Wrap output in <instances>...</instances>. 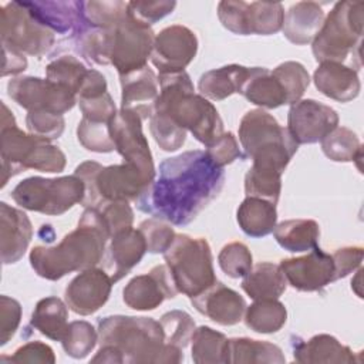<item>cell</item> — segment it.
<instances>
[{
    "label": "cell",
    "mask_w": 364,
    "mask_h": 364,
    "mask_svg": "<svg viewBox=\"0 0 364 364\" xmlns=\"http://www.w3.org/2000/svg\"><path fill=\"white\" fill-rule=\"evenodd\" d=\"M74 175L84 182L85 193L81 205L85 208H98L108 200H138L152 183L128 162L102 166L98 162L85 161L75 168Z\"/></svg>",
    "instance_id": "52a82bcc"
},
{
    "label": "cell",
    "mask_w": 364,
    "mask_h": 364,
    "mask_svg": "<svg viewBox=\"0 0 364 364\" xmlns=\"http://www.w3.org/2000/svg\"><path fill=\"white\" fill-rule=\"evenodd\" d=\"M94 209H97L101 213L111 237L124 229L132 228L134 210L129 206V202L108 200Z\"/></svg>",
    "instance_id": "681fc988"
},
{
    "label": "cell",
    "mask_w": 364,
    "mask_h": 364,
    "mask_svg": "<svg viewBox=\"0 0 364 364\" xmlns=\"http://www.w3.org/2000/svg\"><path fill=\"white\" fill-rule=\"evenodd\" d=\"M176 7V1L159 0V1H129L128 13L132 18L144 23L146 26H152L158 20L166 17Z\"/></svg>",
    "instance_id": "816d5d0a"
},
{
    "label": "cell",
    "mask_w": 364,
    "mask_h": 364,
    "mask_svg": "<svg viewBox=\"0 0 364 364\" xmlns=\"http://www.w3.org/2000/svg\"><path fill=\"white\" fill-rule=\"evenodd\" d=\"M218 263L223 273L232 279L245 277L253 267V259L249 247L242 242H232L222 247Z\"/></svg>",
    "instance_id": "f6af8a7d"
},
{
    "label": "cell",
    "mask_w": 364,
    "mask_h": 364,
    "mask_svg": "<svg viewBox=\"0 0 364 364\" xmlns=\"http://www.w3.org/2000/svg\"><path fill=\"white\" fill-rule=\"evenodd\" d=\"M121 108L134 112L142 121L152 117L159 95V82L155 73L144 68L119 75Z\"/></svg>",
    "instance_id": "7402d4cb"
},
{
    "label": "cell",
    "mask_w": 364,
    "mask_h": 364,
    "mask_svg": "<svg viewBox=\"0 0 364 364\" xmlns=\"http://www.w3.org/2000/svg\"><path fill=\"white\" fill-rule=\"evenodd\" d=\"M236 219L240 229L252 237H263L273 232L277 222L276 205L260 199L246 196L239 205Z\"/></svg>",
    "instance_id": "1f68e13d"
},
{
    "label": "cell",
    "mask_w": 364,
    "mask_h": 364,
    "mask_svg": "<svg viewBox=\"0 0 364 364\" xmlns=\"http://www.w3.org/2000/svg\"><path fill=\"white\" fill-rule=\"evenodd\" d=\"M27 68V58L24 57V54L3 47V77L6 75H14L18 74L21 71H24Z\"/></svg>",
    "instance_id": "91938a15"
},
{
    "label": "cell",
    "mask_w": 364,
    "mask_h": 364,
    "mask_svg": "<svg viewBox=\"0 0 364 364\" xmlns=\"http://www.w3.org/2000/svg\"><path fill=\"white\" fill-rule=\"evenodd\" d=\"M164 257L178 293L195 297L218 280L210 246L203 237L175 235Z\"/></svg>",
    "instance_id": "9c48e42d"
},
{
    "label": "cell",
    "mask_w": 364,
    "mask_h": 364,
    "mask_svg": "<svg viewBox=\"0 0 364 364\" xmlns=\"http://www.w3.org/2000/svg\"><path fill=\"white\" fill-rule=\"evenodd\" d=\"M293 358L301 364L316 363H360L355 353L330 334H317L299 343L293 350Z\"/></svg>",
    "instance_id": "83f0119b"
},
{
    "label": "cell",
    "mask_w": 364,
    "mask_h": 364,
    "mask_svg": "<svg viewBox=\"0 0 364 364\" xmlns=\"http://www.w3.org/2000/svg\"><path fill=\"white\" fill-rule=\"evenodd\" d=\"M240 286L250 299L269 300L279 299L284 293L287 280L279 264L262 262L250 269Z\"/></svg>",
    "instance_id": "4dcf8cb0"
},
{
    "label": "cell",
    "mask_w": 364,
    "mask_h": 364,
    "mask_svg": "<svg viewBox=\"0 0 364 364\" xmlns=\"http://www.w3.org/2000/svg\"><path fill=\"white\" fill-rule=\"evenodd\" d=\"M272 74L280 82L284 94L286 104L297 102L310 84V75L303 64L297 61H284L279 64Z\"/></svg>",
    "instance_id": "b9f144b4"
},
{
    "label": "cell",
    "mask_w": 364,
    "mask_h": 364,
    "mask_svg": "<svg viewBox=\"0 0 364 364\" xmlns=\"http://www.w3.org/2000/svg\"><path fill=\"white\" fill-rule=\"evenodd\" d=\"M146 252L145 237L139 229L128 228L111 237L104 255L105 272L115 283L125 277L136 266Z\"/></svg>",
    "instance_id": "603a6c76"
},
{
    "label": "cell",
    "mask_w": 364,
    "mask_h": 364,
    "mask_svg": "<svg viewBox=\"0 0 364 364\" xmlns=\"http://www.w3.org/2000/svg\"><path fill=\"white\" fill-rule=\"evenodd\" d=\"M282 191V175L272 171L250 166L245 176L246 196L260 198L277 203Z\"/></svg>",
    "instance_id": "7bdbcfd3"
},
{
    "label": "cell",
    "mask_w": 364,
    "mask_h": 364,
    "mask_svg": "<svg viewBox=\"0 0 364 364\" xmlns=\"http://www.w3.org/2000/svg\"><path fill=\"white\" fill-rule=\"evenodd\" d=\"M139 230L145 237L146 252L149 253H165L176 235L171 225L156 218H149L141 222Z\"/></svg>",
    "instance_id": "c3c4849f"
},
{
    "label": "cell",
    "mask_w": 364,
    "mask_h": 364,
    "mask_svg": "<svg viewBox=\"0 0 364 364\" xmlns=\"http://www.w3.org/2000/svg\"><path fill=\"white\" fill-rule=\"evenodd\" d=\"M159 323L162 326L166 344L175 346L181 350L188 347L195 331V321L186 311L171 310L162 314Z\"/></svg>",
    "instance_id": "ee69618b"
},
{
    "label": "cell",
    "mask_w": 364,
    "mask_h": 364,
    "mask_svg": "<svg viewBox=\"0 0 364 364\" xmlns=\"http://www.w3.org/2000/svg\"><path fill=\"white\" fill-rule=\"evenodd\" d=\"M21 321V306L9 296H0V346L9 343Z\"/></svg>",
    "instance_id": "11a10c76"
},
{
    "label": "cell",
    "mask_w": 364,
    "mask_h": 364,
    "mask_svg": "<svg viewBox=\"0 0 364 364\" xmlns=\"http://www.w3.org/2000/svg\"><path fill=\"white\" fill-rule=\"evenodd\" d=\"M84 182L75 176L41 178L30 176L18 182L13 192V200L23 209L44 215H63L84 199Z\"/></svg>",
    "instance_id": "30bf717a"
},
{
    "label": "cell",
    "mask_w": 364,
    "mask_h": 364,
    "mask_svg": "<svg viewBox=\"0 0 364 364\" xmlns=\"http://www.w3.org/2000/svg\"><path fill=\"white\" fill-rule=\"evenodd\" d=\"M88 70L84 63H81L74 55H60L48 63L46 67L47 80L68 88L75 95L78 94Z\"/></svg>",
    "instance_id": "f35d334b"
},
{
    "label": "cell",
    "mask_w": 364,
    "mask_h": 364,
    "mask_svg": "<svg viewBox=\"0 0 364 364\" xmlns=\"http://www.w3.org/2000/svg\"><path fill=\"white\" fill-rule=\"evenodd\" d=\"M0 34L3 47L36 57L46 54L54 44V33L40 24L21 1L0 7Z\"/></svg>",
    "instance_id": "8fae6325"
},
{
    "label": "cell",
    "mask_w": 364,
    "mask_h": 364,
    "mask_svg": "<svg viewBox=\"0 0 364 364\" xmlns=\"http://www.w3.org/2000/svg\"><path fill=\"white\" fill-rule=\"evenodd\" d=\"M247 75L249 67L239 64L223 65L202 74L198 82V88L200 95L206 100L222 101L232 94H240Z\"/></svg>",
    "instance_id": "f1b7e54d"
},
{
    "label": "cell",
    "mask_w": 364,
    "mask_h": 364,
    "mask_svg": "<svg viewBox=\"0 0 364 364\" xmlns=\"http://www.w3.org/2000/svg\"><path fill=\"white\" fill-rule=\"evenodd\" d=\"M239 141L252 166L280 175L299 148L289 129L263 109H250L242 117Z\"/></svg>",
    "instance_id": "8992f818"
},
{
    "label": "cell",
    "mask_w": 364,
    "mask_h": 364,
    "mask_svg": "<svg viewBox=\"0 0 364 364\" xmlns=\"http://www.w3.org/2000/svg\"><path fill=\"white\" fill-rule=\"evenodd\" d=\"M287 320V310L277 299L255 300L245 310L246 326L260 334H272L279 331Z\"/></svg>",
    "instance_id": "8d00e7d4"
},
{
    "label": "cell",
    "mask_w": 364,
    "mask_h": 364,
    "mask_svg": "<svg viewBox=\"0 0 364 364\" xmlns=\"http://www.w3.org/2000/svg\"><path fill=\"white\" fill-rule=\"evenodd\" d=\"M279 266L287 284L299 291H318L334 282L333 256L317 246L304 256L280 260Z\"/></svg>",
    "instance_id": "ac0fdd59"
},
{
    "label": "cell",
    "mask_w": 364,
    "mask_h": 364,
    "mask_svg": "<svg viewBox=\"0 0 364 364\" xmlns=\"http://www.w3.org/2000/svg\"><path fill=\"white\" fill-rule=\"evenodd\" d=\"M229 363L283 364L286 363V358L282 348L273 343L239 337L229 340Z\"/></svg>",
    "instance_id": "e575fe53"
},
{
    "label": "cell",
    "mask_w": 364,
    "mask_h": 364,
    "mask_svg": "<svg viewBox=\"0 0 364 364\" xmlns=\"http://www.w3.org/2000/svg\"><path fill=\"white\" fill-rule=\"evenodd\" d=\"M338 127V114L316 100H299L287 114V129L296 144H314Z\"/></svg>",
    "instance_id": "e0dca14e"
},
{
    "label": "cell",
    "mask_w": 364,
    "mask_h": 364,
    "mask_svg": "<svg viewBox=\"0 0 364 364\" xmlns=\"http://www.w3.org/2000/svg\"><path fill=\"white\" fill-rule=\"evenodd\" d=\"M361 269H358V272H357V274H355V279H357V283H354V282H351V287L355 290V293H357V296L358 297H361V290H360V277H361Z\"/></svg>",
    "instance_id": "6125c7cd"
},
{
    "label": "cell",
    "mask_w": 364,
    "mask_h": 364,
    "mask_svg": "<svg viewBox=\"0 0 364 364\" xmlns=\"http://www.w3.org/2000/svg\"><path fill=\"white\" fill-rule=\"evenodd\" d=\"M154 40L151 26L139 23L128 13L119 24L109 28V64L119 75L146 67Z\"/></svg>",
    "instance_id": "4fadbf2b"
},
{
    "label": "cell",
    "mask_w": 364,
    "mask_h": 364,
    "mask_svg": "<svg viewBox=\"0 0 364 364\" xmlns=\"http://www.w3.org/2000/svg\"><path fill=\"white\" fill-rule=\"evenodd\" d=\"M1 188L14 175L26 169L61 172L65 168L64 152L44 138L26 134L17 125L1 127Z\"/></svg>",
    "instance_id": "ba28073f"
},
{
    "label": "cell",
    "mask_w": 364,
    "mask_h": 364,
    "mask_svg": "<svg viewBox=\"0 0 364 364\" xmlns=\"http://www.w3.org/2000/svg\"><path fill=\"white\" fill-rule=\"evenodd\" d=\"M112 283L104 269L91 267L82 270L65 287V303L75 314H94L109 299Z\"/></svg>",
    "instance_id": "ffe728a7"
},
{
    "label": "cell",
    "mask_w": 364,
    "mask_h": 364,
    "mask_svg": "<svg viewBox=\"0 0 364 364\" xmlns=\"http://www.w3.org/2000/svg\"><path fill=\"white\" fill-rule=\"evenodd\" d=\"M64 117L51 112H28L26 117V127L30 134L53 141L61 136L64 131Z\"/></svg>",
    "instance_id": "f907efd6"
},
{
    "label": "cell",
    "mask_w": 364,
    "mask_h": 364,
    "mask_svg": "<svg viewBox=\"0 0 364 364\" xmlns=\"http://www.w3.org/2000/svg\"><path fill=\"white\" fill-rule=\"evenodd\" d=\"M313 80L316 88L323 95L340 102H348L357 98L361 90L358 71L341 63H320Z\"/></svg>",
    "instance_id": "d4e9b609"
},
{
    "label": "cell",
    "mask_w": 364,
    "mask_h": 364,
    "mask_svg": "<svg viewBox=\"0 0 364 364\" xmlns=\"http://www.w3.org/2000/svg\"><path fill=\"white\" fill-rule=\"evenodd\" d=\"M33 237V226L28 216L6 202L0 203V250L1 262L11 264L26 253Z\"/></svg>",
    "instance_id": "cb8c5ba5"
},
{
    "label": "cell",
    "mask_w": 364,
    "mask_h": 364,
    "mask_svg": "<svg viewBox=\"0 0 364 364\" xmlns=\"http://www.w3.org/2000/svg\"><path fill=\"white\" fill-rule=\"evenodd\" d=\"M105 92H107L105 77L100 71L90 68L78 94H77V100H80V98H94V97H100Z\"/></svg>",
    "instance_id": "680465c9"
},
{
    "label": "cell",
    "mask_w": 364,
    "mask_h": 364,
    "mask_svg": "<svg viewBox=\"0 0 364 364\" xmlns=\"http://www.w3.org/2000/svg\"><path fill=\"white\" fill-rule=\"evenodd\" d=\"M198 53L196 34L181 24H173L161 30L154 40L151 61L159 74L185 71Z\"/></svg>",
    "instance_id": "2e32d148"
},
{
    "label": "cell",
    "mask_w": 364,
    "mask_h": 364,
    "mask_svg": "<svg viewBox=\"0 0 364 364\" xmlns=\"http://www.w3.org/2000/svg\"><path fill=\"white\" fill-rule=\"evenodd\" d=\"M191 303L200 314L220 326L237 324L247 307L237 291L218 280L198 296L191 297Z\"/></svg>",
    "instance_id": "44dd1931"
},
{
    "label": "cell",
    "mask_w": 364,
    "mask_h": 364,
    "mask_svg": "<svg viewBox=\"0 0 364 364\" xmlns=\"http://www.w3.org/2000/svg\"><path fill=\"white\" fill-rule=\"evenodd\" d=\"M324 18V11L318 3L299 1L287 10L282 30L290 43L304 46L314 40Z\"/></svg>",
    "instance_id": "4316f807"
},
{
    "label": "cell",
    "mask_w": 364,
    "mask_h": 364,
    "mask_svg": "<svg viewBox=\"0 0 364 364\" xmlns=\"http://www.w3.org/2000/svg\"><path fill=\"white\" fill-rule=\"evenodd\" d=\"M98 343V331L94 326L84 320L71 321L61 340L67 355L73 358L87 357Z\"/></svg>",
    "instance_id": "60d3db41"
},
{
    "label": "cell",
    "mask_w": 364,
    "mask_h": 364,
    "mask_svg": "<svg viewBox=\"0 0 364 364\" xmlns=\"http://www.w3.org/2000/svg\"><path fill=\"white\" fill-rule=\"evenodd\" d=\"M240 94L252 104L269 109L286 104V94L280 82L264 67H249V75Z\"/></svg>",
    "instance_id": "f546056e"
},
{
    "label": "cell",
    "mask_w": 364,
    "mask_h": 364,
    "mask_svg": "<svg viewBox=\"0 0 364 364\" xmlns=\"http://www.w3.org/2000/svg\"><path fill=\"white\" fill-rule=\"evenodd\" d=\"M100 346H112L124 357V363H181V348L166 344L159 321L151 317L108 316L98 323Z\"/></svg>",
    "instance_id": "277c9868"
},
{
    "label": "cell",
    "mask_w": 364,
    "mask_h": 364,
    "mask_svg": "<svg viewBox=\"0 0 364 364\" xmlns=\"http://www.w3.org/2000/svg\"><path fill=\"white\" fill-rule=\"evenodd\" d=\"M149 129L155 142L166 152L179 149L186 141V131L162 114H152L149 118Z\"/></svg>",
    "instance_id": "7dc6e473"
},
{
    "label": "cell",
    "mask_w": 364,
    "mask_h": 364,
    "mask_svg": "<svg viewBox=\"0 0 364 364\" xmlns=\"http://www.w3.org/2000/svg\"><path fill=\"white\" fill-rule=\"evenodd\" d=\"M77 138L80 144L92 152L107 154L115 149L109 134V124L97 122L82 118L77 127Z\"/></svg>",
    "instance_id": "bcb514c9"
},
{
    "label": "cell",
    "mask_w": 364,
    "mask_h": 364,
    "mask_svg": "<svg viewBox=\"0 0 364 364\" xmlns=\"http://www.w3.org/2000/svg\"><path fill=\"white\" fill-rule=\"evenodd\" d=\"M7 94L28 112L63 115L77 102V95L68 88L38 77H17L10 80Z\"/></svg>",
    "instance_id": "5bb4252c"
},
{
    "label": "cell",
    "mask_w": 364,
    "mask_h": 364,
    "mask_svg": "<svg viewBox=\"0 0 364 364\" xmlns=\"http://www.w3.org/2000/svg\"><path fill=\"white\" fill-rule=\"evenodd\" d=\"M111 235L94 208H85L77 228L51 247L36 246L30 252V264L34 272L47 280H60L68 273L95 267L105 255Z\"/></svg>",
    "instance_id": "7a4b0ae2"
},
{
    "label": "cell",
    "mask_w": 364,
    "mask_h": 364,
    "mask_svg": "<svg viewBox=\"0 0 364 364\" xmlns=\"http://www.w3.org/2000/svg\"><path fill=\"white\" fill-rule=\"evenodd\" d=\"M218 17L235 34L270 36L282 30L284 9L282 3L225 0L218 4Z\"/></svg>",
    "instance_id": "7c38bea8"
},
{
    "label": "cell",
    "mask_w": 364,
    "mask_h": 364,
    "mask_svg": "<svg viewBox=\"0 0 364 364\" xmlns=\"http://www.w3.org/2000/svg\"><path fill=\"white\" fill-rule=\"evenodd\" d=\"M109 134L124 162L135 165L152 182L155 179V166L148 139L142 132V119L134 112L121 108L109 122Z\"/></svg>",
    "instance_id": "9a60e30c"
},
{
    "label": "cell",
    "mask_w": 364,
    "mask_h": 364,
    "mask_svg": "<svg viewBox=\"0 0 364 364\" xmlns=\"http://www.w3.org/2000/svg\"><path fill=\"white\" fill-rule=\"evenodd\" d=\"M364 26V3L344 0L334 4L311 41L317 63H341L350 60L351 68L361 67V40Z\"/></svg>",
    "instance_id": "5b68a950"
},
{
    "label": "cell",
    "mask_w": 364,
    "mask_h": 364,
    "mask_svg": "<svg viewBox=\"0 0 364 364\" xmlns=\"http://www.w3.org/2000/svg\"><path fill=\"white\" fill-rule=\"evenodd\" d=\"M128 16L125 1H82L84 21L98 28H114Z\"/></svg>",
    "instance_id": "ab89813d"
},
{
    "label": "cell",
    "mask_w": 364,
    "mask_h": 364,
    "mask_svg": "<svg viewBox=\"0 0 364 364\" xmlns=\"http://www.w3.org/2000/svg\"><path fill=\"white\" fill-rule=\"evenodd\" d=\"M13 363H55L53 348L41 341H30L18 347L14 354L9 358Z\"/></svg>",
    "instance_id": "6f0895ef"
},
{
    "label": "cell",
    "mask_w": 364,
    "mask_h": 364,
    "mask_svg": "<svg viewBox=\"0 0 364 364\" xmlns=\"http://www.w3.org/2000/svg\"><path fill=\"white\" fill-rule=\"evenodd\" d=\"M192 360L196 364L229 363V340L225 334L200 326L192 334Z\"/></svg>",
    "instance_id": "d590c367"
},
{
    "label": "cell",
    "mask_w": 364,
    "mask_h": 364,
    "mask_svg": "<svg viewBox=\"0 0 364 364\" xmlns=\"http://www.w3.org/2000/svg\"><path fill=\"white\" fill-rule=\"evenodd\" d=\"M91 363H124L122 354L112 346H100L98 353L95 357L91 358Z\"/></svg>",
    "instance_id": "94428289"
},
{
    "label": "cell",
    "mask_w": 364,
    "mask_h": 364,
    "mask_svg": "<svg viewBox=\"0 0 364 364\" xmlns=\"http://www.w3.org/2000/svg\"><path fill=\"white\" fill-rule=\"evenodd\" d=\"M159 95L154 112L162 114L189 131L200 144L209 146L223 134V121L205 97L195 94L186 71L159 74Z\"/></svg>",
    "instance_id": "3957f363"
},
{
    "label": "cell",
    "mask_w": 364,
    "mask_h": 364,
    "mask_svg": "<svg viewBox=\"0 0 364 364\" xmlns=\"http://www.w3.org/2000/svg\"><path fill=\"white\" fill-rule=\"evenodd\" d=\"M178 290L166 264H158L146 274L132 277L122 290L124 303L138 311L155 310L166 299H173Z\"/></svg>",
    "instance_id": "d6986e66"
},
{
    "label": "cell",
    "mask_w": 364,
    "mask_h": 364,
    "mask_svg": "<svg viewBox=\"0 0 364 364\" xmlns=\"http://www.w3.org/2000/svg\"><path fill=\"white\" fill-rule=\"evenodd\" d=\"M28 13L53 33L75 31L82 23V1H21Z\"/></svg>",
    "instance_id": "484cf974"
},
{
    "label": "cell",
    "mask_w": 364,
    "mask_h": 364,
    "mask_svg": "<svg viewBox=\"0 0 364 364\" xmlns=\"http://www.w3.org/2000/svg\"><path fill=\"white\" fill-rule=\"evenodd\" d=\"M276 242L289 252H306L317 246L320 226L313 219L283 220L273 229Z\"/></svg>",
    "instance_id": "d6a6232c"
},
{
    "label": "cell",
    "mask_w": 364,
    "mask_h": 364,
    "mask_svg": "<svg viewBox=\"0 0 364 364\" xmlns=\"http://www.w3.org/2000/svg\"><path fill=\"white\" fill-rule=\"evenodd\" d=\"M61 299L50 296L41 299L31 314L30 324L43 336L61 341L68 327V309Z\"/></svg>",
    "instance_id": "836d02e7"
},
{
    "label": "cell",
    "mask_w": 364,
    "mask_h": 364,
    "mask_svg": "<svg viewBox=\"0 0 364 364\" xmlns=\"http://www.w3.org/2000/svg\"><path fill=\"white\" fill-rule=\"evenodd\" d=\"M205 152L219 168H223L242 156L237 139L232 132H223L215 142L206 146Z\"/></svg>",
    "instance_id": "db71d44e"
},
{
    "label": "cell",
    "mask_w": 364,
    "mask_h": 364,
    "mask_svg": "<svg viewBox=\"0 0 364 364\" xmlns=\"http://www.w3.org/2000/svg\"><path fill=\"white\" fill-rule=\"evenodd\" d=\"M320 142L324 155L334 162H351L361 158V142L355 132L346 127H336Z\"/></svg>",
    "instance_id": "74e56055"
},
{
    "label": "cell",
    "mask_w": 364,
    "mask_h": 364,
    "mask_svg": "<svg viewBox=\"0 0 364 364\" xmlns=\"http://www.w3.org/2000/svg\"><path fill=\"white\" fill-rule=\"evenodd\" d=\"M159 175L136 200L138 208L156 219L183 226L191 223L220 192L223 168L205 151H188L159 165Z\"/></svg>",
    "instance_id": "6da1fadb"
},
{
    "label": "cell",
    "mask_w": 364,
    "mask_h": 364,
    "mask_svg": "<svg viewBox=\"0 0 364 364\" xmlns=\"http://www.w3.org/2000/svg\"><path fill=\"white\" fill-rule=\"evenodd\" d=\"M77 101H78L80 109L82 112V118H87L91 121L109 124L117 114L114 100L108 91L100 97L80 98Z\"/></svg>",
    "instance_id": "f5cc1de1"
},
{
    "label": "cell",
    "mask_w": 364,
    "mask_h": 364,
    "mask_svg": "<svg viewBox=\"0 0 364 364\" xmlns=\"http://www.w3.org/2000/svg\"><path fill=\"white\" fill-rule=\"evenodd\" d=\"M334 262V280L343 279L353 273L361 266L363 262V247L346 246L337 249L333 255Z\"/></svg>",
    "instance_id": "9f6ffc18"
}]
</instances>
